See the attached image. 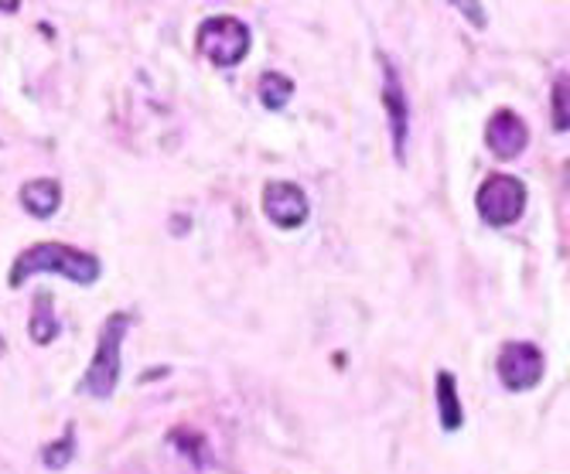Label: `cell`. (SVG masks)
<instances>
[{
    "label": "cell",
    "mask_w": 570,
    "mask_h": 474,
    "mask_svg": "<svg viewBox=\"0 0 570 474\" xmlns=\"http://www.w3.org/2000/svg\"><path fill=\"white\" fill-rule=\"evenodd\" d=\"M38 274H56L79 287H92L102 274V263H99V256H92L79 246H69V243H35L18 253L14 267L8 274V287L18 290Z\"/></svg>",
    "instance_id": "6da1fadb"
},
{
    "label": "cell",
    "mask_w": 570,
    "mask_h": 474,
    "mask_svg": "<svg viewBox=\"0 0 570 474\" xmlns=\"http://www.w3.org/2000/svg\"><path fill=\"white\" fill-rule=\"evenodd\" d=\"M130 314H110L99 328V342L92 352V362L86 368V376L79 379L76 393L79 396H92V399H110L120 386V373H124V338L130 332Z\"/></svg>",
    "instance_id": "7a4b0ae2"
},
{
    "label": "cell",
    "mask_w": 570,
    "mask_h": 474,
    "mask_svg": "<svg viewBox=\"0 0 570 474\" xmlns=\"http://www.w3.org/2000/svg\"><path fill=\"white\" fill-rule=\"evenodd\" d=\"M195 45H198V56H205L213 66L233 69V66H239L249 56L253 34H249V28L239 18L216 14L209 21H202Z\"/></svg>",
    "instance_id": "3957f363"
},
{
    "label": "cell",
    "mask_w": 570,
    "mask_h": 474,
    "mask_svg": "<svg viewBox=\"0 0 570 474\" xmlns=\"http://www.w3.org/2000/svg\"><path fill=\"white\" fill-rule=\"evenodd\" d=\"M475 208L492 229L520 223L527 213V185L515 175H489L475 195Z\"/></svg>",
    "instance_id": "277c9868"
},
{
    "label": "cell",
    "mask_w": 570,
    "mask_h": 474,
    "mask_svg": "<svg viewBox=\"0 0 570 474\" xmlns=\"http://www.w3.org/2000/svg\"><path fill=\"white\" fill-rule=\"evenodd\" d=\"M547 373V358L533 342H505L499 352V383L509 393H530Z\"/></svg>",
    "instance_id": "5b68a950"
},
{
    "label": "cell",
    "mask_w": 570,
    "mask_h": 474,
    "mask_svg": "<svg viewBox=\"0 0 570 474\" xmlns=\"http://www.w3.org/2000/svg\"><path fill=\"white\" fill-rule=\"evenodd\" d=\"M261 208L277 229H301L311 216V201L304 188L294 181H267L261 195Z\"/></svg>",
    "instance_id": "8992f818"
},
{
    "label": "cell",
    "mask_w": 570,
    "mask_h": 474,
    "mask_svg": "<svg viewBox=\"0 0 570 474\" xmlns=\"http://www.w3.org/2000/svg\"><path fill=\"white\" fill-rule=\"evenodd\" d=\"M383 107H386V120H390V140H393L396 165H406L410 102H406V89L400 82V72L390 66V59H383Z\"/></svg>",
    "instance_id": "52a82bcc"
},
{
    "label": "cell",
    "mask_w": 570,
    "mask_h": 474,
    "mask_svg": "<svg viewBox=\"0 0 570 474\" xmlns=\"http://www.w3.org/2000/svg\"><path fill=\"white\" fill-rule=\"evenodd\" d=\"M530 144V127L515 110H499L485 124V147L499 161H515Z\"/></svg>",
    "instance_id": "ba28073f"
},
{
    "label": "cell",
    "mask_w": 570,
    "mask_h": 474,
    "mask_svg": "<svg viewBox=\"0 0 570 474\" xmlns=\"http://www.w3.org/2000/svg\"><path fill=\"white\" fill-rule=\"evenodd\" d=\"M21 208L35 219H51L62 208V185L56 178H31L18 191Z\"/></svg>",
    "instance_id": "9c48e42d"
},
{
    "label": "cell",
    "mask_w": 570,
    "mask_h": 474,
    "mask_svg": "<svg viewBox=\"0 0 570 474\" xmlns=\"http://www.w3.org/2000/svg\"><path fill=\"white\" fill-rule=\"evenodd\" d=\"M438 416H441V431L458 434L464 427V406L458 396V376L441 368L438 373Z\"/></svg>",
    "instance_id": "30bf717a"
},
{
    "label": "cell",
    "mask_w": 570,
    "mask_h": 474,
    "mask_svg": "<svg viewBox=\"0 0 570 474\" xmlns=\"http://www.w3.org/2000/svg\"><path fill=\"white\" fill-rule=\"evenodd\" d=\"M59 332H62V325H59V318H56V310H51V294L41 290V294L35 297V310H31V322H28V335H31L35 345H51V342L59 338Z\"/></svg>",
    "instance_id": "8fae6325"
},
{
    "label": "cell",
    "mask_w": 570,
    "mask_h": 474,
    "mask_svg": "<svg viewBox=\"0 0 570 474\" xmlns=\"http://www.w3.org/2000/svg\"><path fill=\"white\" fill-rule=\"evenodd\" d=\"M168 441L195 464V467H209L213 464V451H209V441H205L195 427H175L168 434Z\"/></svg>",
    "instance_id": "7c38bea8"
},
{
    "label": "cell",
    "mask_w": 570,
    "mask_h": 474,
    "mask_svg": "<svg viewBox=\"0 0 570 474\" xmlns=\"http://www.w3.org/2000/svg\"><path fill=\"white\" fill-rule=\"evenodd\" d=\"M256 96H261L267 110H284L294 96V82L284 72H264L261 82H256Z\"/></svg>",
    "instance_id": "4fadbf2b"
},
{
    "label": "cell",
    "mask_w": 570,
    "mask_h": 474,
    "mask_svg": "<svg viewBox=\"0 0 570 474\" xmlns=\"http://www.w3.org/2000/svg\"><path fill=\"white\" fill-rule=\"evenodd\" d=\"M72 457H76V431L72 427L59 441H51L48 447H41V464L48 471H66Z\"/></svg>",
    "instance_id": "5bb4252c"
},
{
    "label": "cell",
    "mask_w": 570,
    "mask_h": 474,
    "mask_svg": "<svg viewBox=\"0 0 570 474\" xmlns=\"http://www.w3.org/2000/svg\"><path fill=\"white\" fill-rule=\"evenodd\" d=\"M553 127L557 134H567V76L553 82Z\"/></svg>",
    "instance_id": "9a60e30c"
},
{
    "label": "cell",
    "mask_w": 570,
    "mask_h": 474,
    "mask_svg": "<svg viewBox=\"0 0 570 474\" xmlns=\"http://www.w3.org/2000/svg\"><path fill=\"white\" fill-rule=\"evenodd\" d=\"M451 8H458L461 14H464V21H469L472 28H485L489 24V18H485V8H482V0H448Z\"/></svg>",
    "instance_id": "2e32d148"
},
{
    "label": "cell",
    "mask_w": 570,
    "mask_h": 474,
    "mask_svg": "<svg viewBox=\"0 0 570 474\" xmlns=\"http://www.w3.org/2000/svg\"><path fill=\"white\" fill-rule=\"evenodd\" d=\"M21 8V0H0V11H4V14H14Z\"/></svg>",
    "instance_id": "e0dca14e"
}]
</instances>
